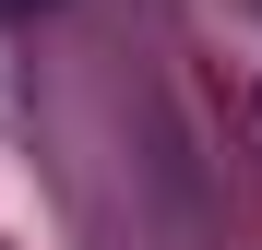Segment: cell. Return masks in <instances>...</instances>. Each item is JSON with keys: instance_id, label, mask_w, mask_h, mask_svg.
<instances>
[{"instance_id": "1", "label": "cell", "mask_w": 262, "mask_h": 250, "mask_svg": "<svg viewBox=\"0 0 262 250\" xmlns=\"http://www.w3.org/2000/svg\"><path fill=\"white\" fill-rule=\"evenodd\" d=\"M0 12H48V0H0Z\"/></svg>"}]
</instances>
